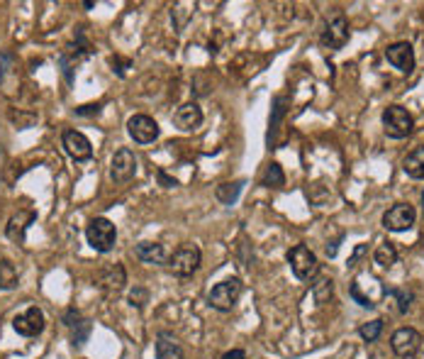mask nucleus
<instances>
[{
  "label": "nucleus",
  "mask_w": 424,
  "mask_h": 359,
  "mask_svg": "<svg viewBox=\"0 0 424 359\" xmlns=\"http://www.w3.org/2000/svg\"><path fill=\"white\" fill-rule=\"evenodd\" d=\"M288 264L300 282H312V279L320 274V261H317L315 252L305 245H295L293 250L288 252Z\"/></svg>",
  "instance_id": "nucleus-1"
},
{
  "label": "nucleus",
  "mask_w": 424,
  "mask_h": 359,
  "mask_svg": "<svg viewBox=\"0 0 424 359\" xmlns=\"http://www.w3.org/2000/svg\"><path fill=\"white\" fill-rule=\"evenodd\" d=\"M86 239L95 252H110L117 242V228L108 218H93L86 228Z\"/></svg>",
  "instance_id": "nucleus-2"
},
{
  "label": "nucleus",
  "mask_w": 424,
  "mask_h": 359,
  "mask_svg": "<svg viewBox=\"0 0 424 359\" xmlns=\"http://www.w3.org/2000/svg\"><path fill=\"white\" fill-rule=\"evenodd\" d=\"M383 130H385V135L393 137V140H403V137L412 135L414 120L405 108L390 105V108L383 110Z\"/></svg>",
  "instance_id": "nucleus-3"
},
{
  "label": "nucleus",
  "mask_w": 424,
  "mask_h": 359,
  "mask_svg": "<svg viewBox=\"0 0 424 359\" xmlns=\"http://www.w3.org/2000/svg\"><path fill=\"white\" fill-rule=\"evenodd\" d=\"M239 296H242V282H239V279H224V282H220L218 286L210 291L207 303H210V308H215V311L227 313L237 306Z\"/></svg>",
  "instance_id": "nucleus-4"
},
{
  "label": "nucleus",
  "mask_w": 424,
  "mask_h": 359,
  "mask_svg": "<svg viewBox=\"0 0 424 359\" xmlns=\"http://www.w3.org/2000/svg\"><path fill=\"white\" fill-rule=\"evenodd\" d=\"M390 347L398 357L414 359L424 347V338L414 328H398L390 338Z\"/></svg>",
  "instance_id": "nucleus-5"
},
{
  "label": "nucleus",
  "mask_w": 424,
  "mask_h": 359,
  "mask_svg": "<svg viewBox=\"0 0 424 359\" xmlns=\"http://www.w3.org/2000/svg\"><path fill=\"white\" fill-rule=\"evenodd\" d=\"M200 261H202L200 250L195 245H191V242H186V245H181L173 252V257L168 259V266H171V271L176 276H191L197 271Z\"/></svg>",
  "instance_id": "nucleus-6"
},
{
  "label": "nucleus",
  "mask_w": 424,
  "mask_h": 359,
  "mask_svg": "<svg viewBox=\"0 0 424 359\" xmlns=\"http://www.w3.org/2000/svg\"><path fill=\"white\" fill-rule=\"evenodd\" d=\"M349 39V22L344 17V12L336 10L334 15L327 20L325 32H322V44L327 49H342Z\"/></svg>",
  "instance_id": "nucleus-7"
},
{
  "label": "nucleus",
  "mask_w": 424,
  "mask_h": 359,
  "mask_svg": "<svg viewBox=\"0 0 424 359\" xmlns=\"http://www.w3.org/2000/svg\"><path fill=\"white\" fill-rule=\"evenodd\" d=\"M137 174V156L132 149L122 147V149L115 151L113 162H110V178L115 183H127L130 178H135Z\"/></svg>",
  "instance_id": "nucleus-8"
},
{
  "label": "nucleus",
  "mask_w": 424,
  "mask_h": 359,
  "mask_svg": "<svg viewBox=\"0 0 424 359\" xmlns=\"http://www.w3.org/2000/svg\"><path fill=\"white\" fill-rule=\"evenodd\" d=\"M417 220V213L409 203H395L393 208H388L383 213V228L390 232H405L409 230Z\"/></svg>",
  "instance_id": "nucleus-9"
},
{
  "label": "nucleus",
  "mask_w": 424,
  "mask_h": 359,
  "mask_svg": "<svg viewBox=\"0 0 424 359\" xmlns=\"http://www.w3.org/2000/svg\"><path fill=\"white\" fill-rule=\"evenodd\" d=\"M127 132H130V137L137 145H149V142H154L159 137L161 130L159 122L154 118H149V115H132L127 120Z\"/></svg>",
  "instance_id": "nucleus-10"
},
{
  "label": "nucleus",
  "mask_w": 424,
  "mask_h": 359,
  "mask_svg": "<svg viewBox=\"0 0 424 359\" xmlns=\"http://www.w3.org/2000/svg\"><path fill=\"white\" fill-rule=\"evenodd\" d=\"M44 313H41V308L37 306H30L25 313H20V315L12 320V328H15L17 335H22V338H37V335L44 330Z\"/></svg>",
  "instance_id": "nucleus-11"
},
{
  "label": "nucleus",
  "mask_w": 424,
  "mask_h": 359,
  "mask_svg": "<svg viewBox=\"0 0 424 359\" xmlns=\"http://www.w3.org/2000/svg\"><path fill=\"white\" fill-rule=\"evenodd\" d=\"M61 145H64V149H66V154L71 156V159H76V162H86V159L93 156V145H90V140L78 130H64Z\"/></svg>",
  "instance_id": "nucleus-12"
},
{
  "label": "nucleus",
  "mask_w": 424,
  "mask_h": 359,
  "mask_svg": "<svg viewBox=\"0 0 424 359\" xmlns=\"http://www.w3.org/2000/svg\"><path fill=\"white\" fill-rule=\"evenodd\" d=\"M385 59H388V64H393L398 71L409 73L414 68V49H412V44H407V42L390 44V47L385 49Z\"/></svg>",
  "instance_id": "nucleus-13"
},
{
  "label": "nucleus",
  "mask_w": 424,
  "mask_h": 359,
  "mask_svg": "<svg viewBox=\"0 0 424 359\" xmlns=\"http://www.w3.org/2000/svg\"><path fill=\"white\" fill-rule=\"evenodd\" d=\"M173 125L183 132H193L202 125V110L197 103H186L173 113Z\"/></svg>",
  "instance_id": "nucleus-14"
},
{
  "label": "nucleus",
  "mask_w": 424,
  "mask_h": 359,
  "mask_svg": "<svg viewBox=\"0 0 424 359\" xmlns=\"http://www.w3.org/2000/svg\"><path fill=\"white\" fill-rule=\"evenodd\" d=\"M98 286L105 288L108 293H117L124 288V284H127V274H124V266L122 264H110L105 266L103 271H100L98 276Z\"/></svg>",
  "instance_id": "nucleus-15"
},
{
  "label": "nucleus",
  "mask_w": 424,
  "mask_h": 359,
  "mask_svg": "<svg viewBox=\"0 0 424 359\" xmlns=\"http://www.w3.org/2000/svg\"><path fill=\"white\" fill-rule=\"evenodd\" d=\"M35 220H37L35 210H20L17 215H12L10 223H8V230H6L8 237L22 242V239H25V230L30 228V223H35Z\"/></svg>",
  "instance_id": "nucleus-16"
},
{
  "label": "nucleus",
  "mask_w": 424,
  "mask_h": 359,
  "mask_svg": "<svg viewBox=\"0 0 424 359\" xmlns=\"http://www.w3.org/2000/svg\"><path fill=\"white\" fill-rule=\"evenodd\" d=\"M156 359H183V347L173 335H159V340H156Z\"/></svg>",
  "instance_id": "nucleus-17"
},
{
  "label": "nucleus",
  "mask_w": 424,
  "mask_h": 359,
  "mask_svg": "<svg viewBox=\"0 0 424 359\" xmlns=\"http://www.w3.org/2000/svg\"><path fill=\"white\" fill-rule=\"evenodd\" d=\"M403 169L409 178H417V181H424V147H417L412 149L407 156L403 159Z\"/></svg>",
  "instance_id": "nucleus-18"
},
{
  "label": "nucleus",
  "mask_w": 424,
  "mask_h": 359,
  "mask_svg": "<svg viewBox=\"0 0 424 359\" xmlns=\"http://www.w3.org/2000/svg\"><path fill=\"white\" fill-rule=\"evenodd\" d=\"M135 255L139 257L142 261H146V264H164L166 261L164 245H159V242H139V245L135 247Z\"/></svg>",
  "instance_id": "nucleus-19"
},
{
  "label": "nucleus",
  "mask_w": 424,
  "mask_h": 359,
  "mask_svg": "<svg viewBox=\"0 0 424 359\" xmlns=\"http://www.w3.org/2000/svg\"><path fill=\"white\" fill-rule=\"evenodd\" d=\"M242 186L244 183L242 181H237V183H222V186H218V201L220 203H224V205H234L237 203V198H239V193H242Z\"/></svg>",
  "instance_id": "nucleus-20"
},
{
  "label": "nucleus",
  "mask_w": 424,
  "mask_h": 359,
  "mask_svg": "<svg viewBox=\"0 0 424 359\" xmlns=\"http://www.w3.org/2000/svg\"><path fill=\"white\" fill-rule=\"evenodd\" d=\"M15 286H17V269L12 266V261L0 259V288L10 291Z\"/></svg>",
  "instance_id": "nucleus-21"
},
{
  "label": "nucleus",
  "mask_w": 424,
  "mask_h": 359,
  "mask_svg": "<svg viewBox=\"0 0 424 359\" xmlns=\"http://www.w3.org/2000/svg\"><path fill=\"white\" fill-rule=\"evenodd\" d=\"M373 259H376V264L385 266V269H390V266L398 261V250H395L390 242H385V245H380L376 250V255H373Z\"/></svg>",
  "instance_id": "nucleus-22"
},
{
  "label": "nucleus",
  "mask_w": 424,
  "mask_h": 359,
  "mask_svg": "<svg viewBox=\"0 0 424 359\" xmlns=\"http://www.w3.org/2000/svg\"><path fill=\"white\" fill-rule=\"evenodd\" d=\"M331 291H334V284H331V279H320V282H317L315 286H312V293H315V301L320 303V306L329 303Z\"/></svg>",
  "instance_id": "nucleus-23"
},
{
  "label": "nucleus",
  "mask_w": 424,
  "mask_h": 359,
  "mask_svg": "<svg viewBox=\"0 0 424 359\" xmlns=\"http://www.w3.org/2000/svg\"><path fill=\"white\" fill-rule=\"evenodd\" d=\"M380 330H383V320L376 317V320H371V323H363L361 328H358V335H361L366 342H376V340L380 338Z\"/></svg>",
  "instance_id": "nucleus-24"
},
{
  "label": "nucleus",
  "mask_w": 424,
  "mask_h": 359,
  "mask_svg": "<svg viewBox=\"0 0 424 359\" xmlns=\"http://www.w3.org/2000/svg\"><path fill=\"white\" fill-rule=\"evenodd\" d=\"M285 183V176H283V169H280V164L271 162L269 167H266V174H264V186H283Z\"/></svg>",
  "instance_id": "nucleus-25"
},
{
  "label": "nucleus",
  "mask_w": 424,
  "mask_h": 359,
  "mask_svg": "<svg viewBox=\"0 0 424 359\" xmlns=\"http://www.w3.org/2000/svg\"><path fill=\"white\" fill-rule=\"evenodd\" d=\"M88 335H90V323H88V320H81V323L73 325V335H71L73 347H83L86 340H88Z\"/></svg>",
  "instance_id": "nucleus-26"
},
{
  "label": "nucleus",
  "mask_w": 424,
  "mask_h": 359,
  "mask_svg": "<svg viewBox=\"0 0 424 359\" xmlns=\"http://www.w3.org/2000/svg\"><path fill=\"white\" fill-rule=\"evenodd\" d=\"M146 301H149V291H146V288L135 286V291L130 293V303H132V306L144 308V306H146Z\"/></svg>",
  "instance_id": "nucleus-27"
},
{
  "label": "nucleus",
  "mask_w": 424,
  "mask_h": 359,
  "mask_svg": "<svg viewBox=\"0 0 424 359\" xmlns=\"http://www.w3.org/2000/svg\"><path fill=\"white\" fill-rule=\"evenodd\" d=\"M351 296L356 298V303H358V306H361V308H373L371 298L361 296V291H358V284H351Z\"/></svg>",
  "instance_id": "nucleus-28"
},
{
  "label": "nucleus",
  "mask_w": 424,
  "mask_h": 359,
  "mask_svg": "<svg viewBox=\"0 0 424 359\" xmlns=\"http://www.w3.org/2000/svg\"><path fill=\"white\" fill-rule=\"evenodd\" d=\"M12 64V54L8 52H0V81H3V76H6L8 66Z\"/></svg>",
  "instance_id": "nucleus-29"
},
{
  "label": "nucleus",
  "mask_w": 424,
  "mask_h": 359,
  "mask_svg": "<svg viewBox=\"0 0 424 359\" xmlns=\"http://www.w3.org/2000/svg\"><path fill=\"white\" fill-rule=\"evenodd\" d=\"M100 105H81V108H76V115H81V118H86V115H98Z\"/></svg>",
  "instance_id": "nucleus-30"
},
{
  "label": "nucleus",
  "mask_w": 424,
  "mask_h": 359,
  "mask_svg": "<svg viewBox=\"0 0 424 359\" xmlns=\"http://www.w3.org/2000/svg\"><path fill=\"white\" fill-rule=\"evenodd\" d=\"M64 323H66L68 328H73L76 323H81V315H78V311H73V308H71V311L64 315Z\"/></svg>",
  "instance_id": "nucleus-31"
},
{
  "label": "nucleus",
  "mask_w": 424,
  "mask_h": 359,
  "mask_svg": "<svg viewBox=\"0 0 424 359\" xmlns=\"http://www.w3.org/2000/svg\"><path fill=\"white\" fill-rule=\"evenodd\" d=\"M222 359H247V354H244V349H232V352H224Z\"/></svg>",
  "instance_id": "nucleus-32"
},
{
  "label": "nucleus",
  "mask_w": 424,
  "mask_h": 359,
  "mask_svg": "<svg viewBox=\"0 0 424 359\" xmlns=\"http://www.w3.org/2000/svg\"><path fill=\"white\" fill-rule=\"evenodd\" d=\"M159 181H161V183H164V186H166V188H171V186H176V178H168V176H166V174H164V172H159Z\"/></svg>",
  "instance_id": "nucleus-33"
},
{
  "label": "nucleus",
  "mask_w": 424,
  "mask_h": 359,
  "mask_svg": "<svg viewBox=\"0 0 424 359\" xmlns=\"http://www.w3.org/2000/svg\"><path fill=\"white\" fill-rule=\"evenodd\" d=\"M422 203H424V196H422Z\"/></svg>",
  "instance_id": "nucleus-34"
}]
</instances>
